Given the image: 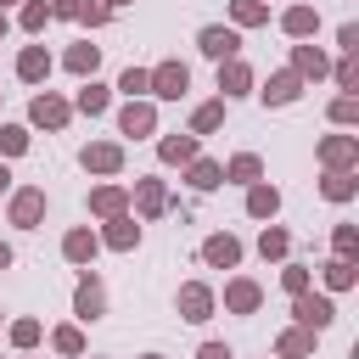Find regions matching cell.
Wrapping results in <instances>:
<instances>
[{"label":"cell","instance_id":"obj_1","mask_svg":"<svg viewBox=\"0 0 359 359\" xmlns=\"http://www.w3.org/2000/svg\"><path fill=\"white\" fill-rule=\"evenodd\" d=\"M320 163H325V174H353L359 140H353V135H325V140H320Z\"/></svg>","mask_w":359,"mask_h":359},{"label":"cell","instance_id":"obj_2","mask_svg":"<svg viewBox=\"0 0 359 359\" xmlns=\"http://www.w3.org/2000/svg\"><path fill=\"white\" fill-rule=\"evenodd\" d=\"M196 50H202V56H213V62H230V56L241 50V34H236V28H224V22H208V28L196 34Z\"/></svg>","mask_w":359,"mask_h":359},{"label":"cell","instance_id":"obj_3","mask_svg":"<svg viewBox=\"0 0 359 359\" xmlns=\"http://www.w3.org/2000/svg\"><path fill=\"white\" fill-rule=\"evenodd\" d=\"M185 90H191V67H185V62H157V67H151V95L180 101Z\"/></svg>","mask_w":359,"mask_h":359},{"label":"cell","instance_id":"obj_4","mask_svg":"<svg viewBox=\"0 0 359 359\" xmlns=\"http://www.w3.org/2000/svg\"><path fill=\"white\" fill-rule=\"evenodd\" d=\"M39 219H45V191H39V185L11 191V224H17V230H39Z\"/></svg>","mask_w":359,"mask_h":359},{"label":"cell","instance_id":"obj_5","mask_svg":"<svg viewBox=\"0 0 359 359\" xmlns=\"http://www.w3.org/2000/svg\"><path fill=\"white\" fill-rule=\"evenodd\" d=\"M292 314H297V325H303V331H325V325L337 320V303H331V297L303 292V297H292Z\"/></svg>","mask_w":359,"mask_h":359},{"label":"cell","instance_id":"obj_6","mask_svg":"<svg viewBox=\"0 0 359 359\" xmlns=\"http://www.w3.org/2000/svg\"><path fill=\"white\" fill-rule=\"evenodd\" d=\"M67 118H73V107H67L62 95H50V90L28 101V123H34V129H62Z\"/></svg>","mask_w":359,"mask_h":359},{"label":"cell","instance_id":"obj_7","mask_svg":"<svg viewBox=\"0 0 359 359\" xmlns=\"http://www.w3.org/2000/svg\"><path fill=\"white\" fill-rule=\"evenodd\" d=\"M79 163H84L90 174H118V168H123V146H118V140H90V146L79 151Z\"/></svg>","mask_w":359,"mask_h":359},{"label":"cell","instance_id":"obj_8","mask_svg":"<svg viewBox=\"0 0 359 359\" xmlns=\"http://www.w3.org/2000/svg\"><path fill=\"white\" fill-rule=\"evenodd\" d=\"M73 314H79V320H101V314H107V286H101L95 275H84V280L73 286Z\"/></svg>","mask_w":359,"mask_h":359},{"label":"cell","instance_id":"obj_9","mask_svg":"<svg viewBox=\"0 0 359 359\" xmlns=\"http://www.w3.org/2000/svg\"><path fill=\"white\" fill-rule=\"evenodd\" d=\"M180 320H191V325H202V320H213V292L202 286V280H191V286H180Z\"/></svg>","mask_w":359,"mask_h":359},{"label":"cell","instance_id":"obj_10","mask_svg":"<svg viewBox=\"0 0 359 359\" xmlns=\"http://www.w3.org/2000/svg\"><path fill=\"white\" fill-rule=\"evenodd\" d=\"M258 95H264V101H269V107H292V101H297V95H303V79H297V73H292V67H286V73H269V79H264V90H258Z\"/></svg>","mask_w":359,"mask_h":359},{"label":"cell","instance_id":"obj_11","mask_svg":"<svg viewBox=\"0 0 359 359\" xmlns=\"http://www.w3.org/2000/svg\"><path fill=\"white\" fill-rule=\"evenodd\" d=\"M151 129H157V107H151V101H129V107L118 112V135H135V140H140V135H151Z\"/></svg>","mask_w":359,"mask_h":359},{"label":"cell","instance_id":"obj_12","mask_svg":"<svg viewBox=\"0 0 359 359\" xmlns=\"http://www.w3.org/2000/svg\"><path fill=\"white\" fill-rule=\"evenodd\" d=\"M247 90H252V67H247L241 56L219 62V101H224V95H247Z\"/></svg>","mask_w":359,"mask_h":359},{"label":"cell","instance_id":"obj_13","mask_svg":"<svg viewBox=\"0 0 359 359\" xmlns=\"http://www.w3.org/2000/svg\"><path fill=\"white\" fill-rule=\"evenodd\" d=\"M168 208V185L163 180H135V213L140 219H157Z\"/></svg>","mask_w":359,"mask_h":359},{"label":"cell","instance_id":"obj_14","mask_svg":"<svg viewBox=\"0 0 359 359\" xmlns=\"http://www.w3.org/2000/svg\"><path fill=\"white\" fill-rule=\"evenodd\" d=\"M101 241H107L112 252H135V247H140V224H135L129 213H118V219H107V230H101Z\"/></svg>","mask_w":359,"mask_h":359},{"label":"cell","instance_id":"obj_15","mask_svg":"<svg viewBox=\"0 0 359 359\" xmlns=\"http://www.w3.org/2000/svg\"><path fill=\"white\" fill-rule=\"evenodd\" d=\"M258 303H264V286L258 280H230L224 286V309L230 314H258Z\"/></svg>","mask_w":359,"mask_h":359},{"label":"cell","instance_id":"obj_16","mask_svg":"<svg viewBox=\"0 0 359 359\" xmlns=\"http://www.w3.org/2000/svg\"><path fill=\"white\" fill-rule=\"evenodd\" d=\"M292 73H297V79H325L331 62H325L320 45H292Z\"/></svg>","mask_w":359,"mask_h":359},{"label":"cell","instance_id":"obj_17","mask_svg":"<svg viewBox=\"0 0 359 359\" xmlns=\"http://www.w3.org/2000/svg\"><path fill=\"white\" fill-rule=\"evenodd\" d=\"M123 208H129V191H123V185H95V191H90V213H95V219H118Z\"/></svg>","mask_w":359,"mask_h":359},{"label":"cell","instance_id":"obj_18","mask_svg":"<svg viewBox=\"0 0 359 359\" xmlns=\"http://www.w3.org/2000/svg\"><path fill=\"white\" fill-rule=\"evenodd\" d=\"M95 247H101V236H95V230H84V224L62 236V258H67V264H90V258H95Z\"/></svg>","mask_w":359,"mask_h":359},{"label":"cell","instance_id":"obj_19","mask_svg":"<svg viewBox=\"0 0 359 359\" xmlns=\"http://www.w3.org/2000/svg\"><path fill=\"white\" fill-rule=\"evenodd\" d=\"M202 258H208L213 269H236V264H241V241H236V236H208V241H202Z\"/></svg>","mask_w":359,"mask_h":359},{"label":"cell","instance_id":"obj_20","mask_svg":"<svg viewBox=\"0 0 359 359\" xmlns=\"http://www.w3.org/2000/svg\"><path fill=\"white\" fill-rule=\"evenodd\" d=\"M45 73H50V50H45V45H28V50L17 56V79H22V84H39Z\"/></svg>","mask_w":359,"mask_h":359},{"label":"cell","instance_id":"obj_21","mask_svg":"<svg viewBox=\"0 0 359 359\" xmlns=\"http://www.w3.org/2000/svg\"><path fill=\"white\" fill-rule=\"evenodd\" d=\"M196 146H202V140H196L191 129H185V135H163V140H157V157H163V163H191Z\"/></svg>","mask_w":359,"mask_h":359},{"label":"cell","instance_id":"obj_22","mask_svg":"<svg viewBox=\"0 0 359 359\" xmlns=\"http://www.w3.org/2000/svg\"><path fill=\"white\" fill-rule=\"evenodd\" d=\"M247 213H252V219H275V213H280V191L264 185V180L247 185Z\"/></svg>","mask_w":359,"mask_h":359},{"label":"cell","instance_id":"obj_23","mask_svg":"<svg viewBox=\"0 0 359 359\" xmlns=\"http://www.w3.org/2000/svg\"><path fill=\"white\" fill-rule=\"evenodd\" d=\"M280 28H286L292 39H309V34L320 28V11H314V6H286V17H280Z\"/></svg>","mask_w":359,"mask_h":359},{"label":"cell","instance_id":"obj_24","mask_svg":"<svg viewBox=\"0 0 359 359\" xmlns=\"http://www.w3.org/2000/svg\"><path fill=\"white\" fill-rule=\"evenodd\" d=\"M275 353H280V359H309V353H314V331H303V325H292V331H280V342H275Z\"/></svg>","mask_w":359,"mask_h":359},{"label":"cell","instance_id":"obj_25","mask_svg":"<svg viewBox=\"0 0 359 359\" xmlns=\"http://www.w3.org/2000/svg\"><path fill=\"white\" fill-rule=\"evenodd\" d=\"M62 67H67V73H79V79H95V67H101V50H95V45H73V50L62 56Z\"/></svg>","mask_w":359,"mask_h":359},{"label":"cell","instance_id":"obj_26","mask_svg":"<svg viewBox=\"0 0 359 359\" xmlns=\"http://www.w3.org/2000/svg\"><path fill=\"white\" fill-rule=\"evenodd\" d=\"M73 107H79V112H90V118H101V112H107V107H112V90H107V84H95V79H90V84H84V90H79V101H73Z\"/></svg>","mask_w":359,"mask_h":359},{"label":"cell","instance_id":"obj_27","mask_svg":"<svg viewBox=\"0 0 359 359\" xmlns=\"http://www.w3.org/2000/svg\"><path fill=\"white\" fill-rule=\"evenodd\" d=\"M219 123H224V101H202V107L191 112V135H196V140H202V135H213Z\"/></svg>","mask_w":359,"mask_h":359},{"label":"cell","instance_id":"obj_28","mask_svg":"<svg viewBox=\"0 0 359 359\" xmlns=\"http://www.w3.org/2000/svg\"><path fill=\"white\" fill-rule=\"evenodd\" d=\"M258 174H264V163H258L252 151H236L230 168H224V180H236V185H258Z\"/></svg>","mask_w":359,"mask_h":359},{"label":"cell","instance_id":"obj_29","mask_svg":"<svg viewBox=\"0 0 359 359\" xmlns=\"http://www.w3.org/2000/svg\"><path fill=\"white\" fill-rule=\"evenodd\" d=\"M230 22L236 28H258V22H269V6L264 0H230Z\"/></svg>","mask_w":359,"mask_h":359},{"label":"cell","instance_id":"obj_30","mask_svg":"<svg viewBox=\"0 0 359 359\" xmlns=\"http://www.w3.org/2000/svg\"><path fill=\"white\" fill-rule=\"evenodd\" d=\"M191 185L196 191H213V185H224V168L213 157H191Z\"/></svg>","mask_w":359,"mask_h":359},{"label":"cell","instance_id":"obj_31","mask_svg":"<svg viewBox=\"0 0 359 359\" xmlns=\"http://www.w3.org/2000/svg\"><path fill=\"white\" fill-rule=\"evenodd\" d=\"M258 252H264V258H286V252H292V236H286L280 224H264V236H258Z\"/></svg>","mask_w":359,"mask_h":359},{"label":"cell","instance_id":"obj_32","mask_svg":"<svg viewBox=\"0 0 359 359\" xmlns=\"http://www.w3.org/2000/svg\"><path fill=\"white\" fill-rule=\"evenodd\" d=\"M50 348L67 353V359H79V353H84V331H79V325H56V331H50Z\"/></svg>","mask_w":359,"mask_h":359},{"label":"cell","instance_id":"obj_33","mask_svg":"<svg viewBox=\"0 0 359 359\" xmlns=\"http://www.w3.org/2000/svg\"><path fill=\"white\" fill-rule=\"evenodd\" d=\"M17 22H22V34H39V28H45V22H50V0H28V6H22V17H17Z\"/></svg>","mask_w":359,"mask_h":359},{"label":"cell","instance_id":"obj_34","mask_svg":"<svg viewBox=\"0 0 359 359\" xmlns=\"http://www.w3.org/2000/svg\"><path fill=\"white\" fill-rule=\"evenodd\" d=\"M118 90H123L129 101H140V95L151 90V73H146V67H123V79H118Z\"/></svg>","mask_w":359,"mask_h":359},{"label":"cell","instance_id":"obj_35","mask_svg":"<svg viewBox=\"0 0 359 359\" xmlns=\"http://www.w3.org/2000/svg\"><path fill=\"white\" fill-rule=\"evenodd\" d=\"M325 286H331V292H348V286H353V258H331V264H325Z\"/></svg>","mask_w":359,"mask_h":359},{"label":"cell","instance_id":"obj_36","mask_svg":"<svg viewBox=\"0 0 359 359\" xmlns=\"http://www.w3.org/2000/svg\"><path fill=\"white\" fill-rule=\"evenodd\" d=\"M17 151H28V129L22 123H0V157H17Z\"/></svg>","mask_w":359,"mask_h":359},{"label":"cell","instance_id":"obj_37","mask_svg":"<svg viewBox=\"0 0 359 359\" xmlns=\"http://www.w3.org/2000/svg\"><path fill=\"white\" fill-rule=\"evenodd\" d=\"M320 191H325L331 202H348V196L359 191V180H353V174H325V185H320Z\"/></svg>","mask_w":359,"mask_h":359},{"label":"cell","instance_id":"obj_38","mask_svg":"<svg viewBox=\"0 0 359 359\" xmlns=\"http://www.w3.org/2000/svg\"><path fill=\"white\" fill-rule=\"evenodd\" d=\"M309 280H314V275H309L303 264H286V269H280V286H286L292 297H303V292H309Z\"/></svg>","mask_w":359,"mask_h":359},{"label":"cell","instance_id":"obj_39","mask_svg":"<svg viewBox=\"0 0 359 359\" xmlns=\"http://www.w3.org/2000/svg\"><path fill=\"white\" fill-rule=\"evenodd\" d=\"M331 247H337V258H353V252H359V230H353V224H337Z\"/></svg>","mask_w":359,"mask_h":359},{"label":"cell","instance_id":"obj_40","mask_svg":"<svg viewBox=\"0 0 359 359\" xmlns=\"http://www.w3.org/2000/svg\"><path fill=\"white\" fill-rule=\"evenodd\" d=\"M39 342V320H11V348H34Z\"/></svg>","mask_w":359,"mask_h":359},{"label":"cell","instance_id":"obj_41","mask_svg":"<svg viewBox=\"0 0 359 359\" xmlns=\"http://www.w3.org/2000/svg\"><path fill=\"white\" fill-rule=\"evenodd\" d=\"M79 22H90V28H107V22H112V11H107L101 0H84V6H79Z\"/></svg>","mask_w":359,"mask_h":359},{"label":"cell","instance_id":"obj_42","mask_svg":"<svg viewBox=\"0 0 359 359\" xmlns=\"http://www.w3.org/2000/svg\"><path fill=\"white\" fill-rule=\"evenodd\" d=\"M337 84H342L348 95L359 90V62H353V56H342V62H337Z\"/></svg>","mask_w":359,"mask_h":359},{"label":"cell","instance_id":"obj_43","mask_svg":"<svg viewBox=\"0 0 359 359\" xmlns=\"http://www.w3.org/2000/svg\"><path fill=\"white\" fill-rule=\"evenodd\" d=\"M353 118H359V101L353 95H337L331 101V123H353Z\"/></svg>","mask_w":359,"mask_h":359},{"label":"cell","instance_id":"obj_44","mask_svg":"<svg viewBox=\"0 0 359 359\" xmlns=\"http://www.w3.org/2000/svg\"><path fill=\"white\" fill-rule=\"evenodd\" d=\"M337 45L353 56V50H359V28H353V22H342V28H337Z\"/></svg>","mask_w":359,"mask_h":359},{"label":"cell","instance_id":"obj_45","mask_svg":"<svg viewBox=\"0 0 359 359\" xmlns=\"http://www.w3.org/2000/svg\"><path fill=\"white\" fill-rule=\"evenodd\" d=\"M196 359H236V353H230L224 342H202V348H196Z\"/></svg>","mask_w":359,"mask_h":359},{"label":"cell","instance_id":"obj_46","mask_svg":"<svg viewBox=\"0 0 359 359\" xmlns=\"http://www.w3.org/2000/svg\"><path fill=\"white\" fill-rule=\"evenodd\" d=\"M84 0H50V17H79Z\"/></svg>","mask_w":359,"mask_h":359},{"label":"cell","instance_id":"obj_47","mask_svg":"<svg viewBox=\"0 0 359 359\" xmlns=\"http://www.w3.org/2000/svg\"><path fill=\"white\" fill-rule=\"evenodd\" d=\"M0 269H11V247L6 241H0Z\"/></svg>","mask_w":359,"mask_h":359},{"label":"cell","instance_id":"obj_48","mask_svg":"<svg viewBox=\"0 0 359 359\" xmlns=\"http://www.w3.org/2000/svg\"><path fill=\"white\" fill-rule=\"evenodd\" d=\"M0 191H11V168L6 163H0Z\"/></svg>","mask_w":359,"mask_h":359},{"label":"cell","instance_id":"obj_49","mask_svg":"<svg viewBox=\"0 0 359 359\" xmlns=\"http://www.w3.org/2000/svg\"><path fill=\"white\" fill-rule=\"evenodd\" d=\"M101 6H107V11H112V6H135V0H101Z\"/></svg>","mask_w":359,"mask_h":359},{"label":"cell","instance_id":"obj_50","mask_svg":"<svg viewBox=\"0 0 359 359\" xmlns=\"http://www.w3.org/2000/svg\"><path fill=\"white\" fill-rule=\"evenodd\" d=\"M0 34H6V11H0Z\"/></svg>","mask_w":359,"mask_h":359},{"label":"cell","instance_id":"obj_51","mask_svg":"<svg viewBox=\"0 0 359 359\" xmlns=\"http://www.w3.org/2000/svg\"><path fill=\"white\" fill-rule=\"evenodd\" d=\"M140 359H163V353H140Z\"/></svg>","mask_w":359,"mask_h":359},{"label":"cell","instance_id":"obj_52","mask_svg":"<svg viewBox=\"0 0 359 359\" xmlns=\"http://www.w3.org/2000/svg\"><path fill=\"white\" fill-rule=\"evenodd\" d=\"M6 6H11V0H0V11H6Z\"/></svg>","mask_w":359,"mask_h":359}]
</instances>
